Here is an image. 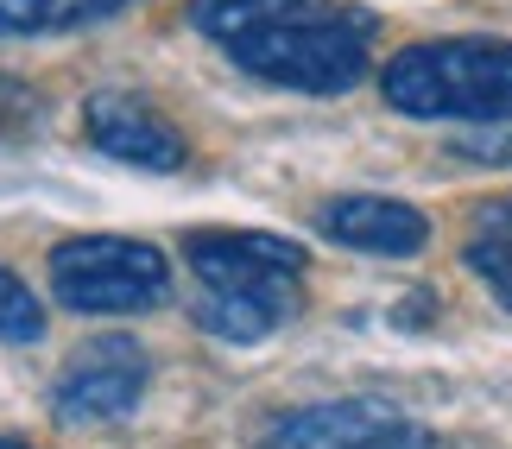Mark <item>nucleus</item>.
Here are the masks:
<instances>
[{"label": "nucleus", "instance_id": "7", "mask_svg": "<svg viewBox=\"0 0 512 449\" xmlns=\"http://www.w3.org/2000/svg\"><path fill=\"white\" fill-rule=\"evenodd\" d=\"M83 127H89L95 152H108V159H121L133 171H177L190 159L184 127L165 121V114L133 89H95L83 102Z\"/></svg>", "mask_w": 512, "mask_h": 449}, {"label": "nucleus", "instance_id": "5", "mask_svg": "<svg viewBox=\"0 0 512 449\" xmlns=\"http://www.w3.org/2000/svg\"><path fill=\"white\" fill-rule=\"evenodd\" d=\"M146 393V348L133 336H95L64 361L51 412L64 424H114Z\"/></svg>", "mask_w": 512, "mask_h": 449}, {"label": "nucleus", "instance_id": "11", "mask_svg": "<svg viewBox=\"0 0 512 449\" xmlns=\"http://www.w3.org/2000/svg\"><path fill=\"white\" fill-rule=\"evenodd\" d=\"M45 336V304L26 291L19 272L0 266V342H38Z\"/></svg>", "mask_w": 512, "mask_h": 449}, {"label": "nucleus", "instance_id": "3", "mask_svg": "<svg viewBox=\"0 0 512 449\" xmlns=\"http://www.w3.org/2000/svg\"><path fill=\"white\" fill-rule=\"evenodd\" d=\"M247 76H260L272 89H298V95H348L373 64V19L354 7H304L291 19L222 45Z\"/></svg>", "mask_w": 512, "mask_h": 449}, {"label": "nucleus", "instance_id": "14", "mask_svg": "<svg viewBox=\"0 0 512 449\" xmlns=\"http://www.w3.org/2000/svg\"><path fill=\"white\" fill-rule=\"evenodd\" d=\"M19 108H26V89H19V83H7V76H0V127H7V121H13Z\"/></svg>", "mask_w": 512, "mask_h": 449}, {"label": "nucleus", "instance_id": "4", "mask_svg": "<svg viewBox=\"0 0 512 449\" xmlns=\"http://www.w3.org/2000/svg\"><path fill=\"white\" fill-rule=\"evenodd\" d=\"M51 291L76 317H133L171 298V260L152 241L83 234L51 247Z\"/></svg>", "mask_w": 512, "mask_h": 449}, {"label": "nucleus", "instance_id": "2", "mask_svg": "<svg viewBox=\"0 0 512 449\" xmlns=\"http://www.w3.org/2000/svg\"><path fill=\"white\" fill-rule=\"evenodd\" d=\"M386 108L411 121H512V38H424L386 57Z\"/></svg>", "mask_w": 512, "mask_h": 449}, {"label": "nucleus", "instance_id": "9", "mask_svg": "<svg viewBox=\"0 0 512 449\" xmlns=\"http://www.w3.org/2000/svg\"><path fill=\"white\" fill-rule=\"evenodd\" d=\"M304 7H323V0H190V26L215 45H234V38L260 32L272 19H291Z\"/></svg>", "mask_w": 512, "mask_h": 449}, {"label": "nucleus", "instance_id": "10", "mask_svg": "<svg viewBox=\"0 0 512 449\" xmlns=\"http://www.w3.org/2000/svg\"><path fill=\"white\" fill-rule=\"evenodd\" d=\"M468 272L487 279V291L512 310V197L487 203L475 216V234H468Z\"/></svg>", "mask_w": 512, "mask_h": 449}, {"label": "nucleus", "instance_id": "8", "mask_svg": "<svg viewBox=\"0 0 512 449\" xmlns=\"http://www.w3.org/2000/svg\"><path fill=\"white\" fill-rule=\"evenodd\" d=\"M317 228L336 247L373 253V260H411V253H424V241H430L424 209H411L399 197H336V203L317 209Z\"/></svg>", "mask_w": 512, "mask_h": 449}, {"label": "nucleus", "instance_id": "13", "mask_svg": "<svg viewBox=\"0 0 512 449\" xmlns=\"http://www.w3.org/2000/svg\"><path fill=\"white\" fill-rule=\"evenodd\" d=\"M45 32V0H0V38Z\"/></svg>", "mask_w": 512, "mask_h": 449}, {"label": "nucleus", "instance_id": "15", "mask_svg": "<svg viewBox=\"0 0 512 449\" xmlns=\"http://www.w3.org/2000/svg\"><path fill=\"white\" fill-rule=\"evenodd\" d=\"M0 449H26V443H13V437H0Z\"/></svg>", "mask_w": 512, "mask_h": 449}, {"label": "nucleus", "instance_id": "12", "mask_svg": "<svg viewBox=\"0 0 512 449\" xmlns=\"http://www.w3.org/2000/svg\"><path fill=\"white\" fill-rule=\"evenodd\" d=\"M133 0H45V32H76V26H95V19H114Z\"/></svg>", "mask_w": 512, "mask_h": 449}, {"label": "nucleus", "instance_id": "1", "mask_svg": "<svg viewBox=\"0 0 512 449\" xmlns=\"http://www.w3.org/2000/svg\"><path fill=\"white\" fill-rule=\"evenodd\" d=\"M184 260L203 285L196 323L215 342H266L304 304V247L285 241V234H266V228L190 234Z\"/></svg>", "mask_w": 512, "mask_h": 449}, {"label": "nucleus", "instance_id": "6", "mask_svg": "<svg viewBox=\"0 0 512 449\" xmlns=\"http://www.w3.org/2000/svg\"><path fill=\"white\" fill-rule=\"evenodd\" d=\"M266 449H430V431L392 399H323L272 424Z\"/></svg>", "mask_w": 512, "mask_h": 449}]
</instances>
